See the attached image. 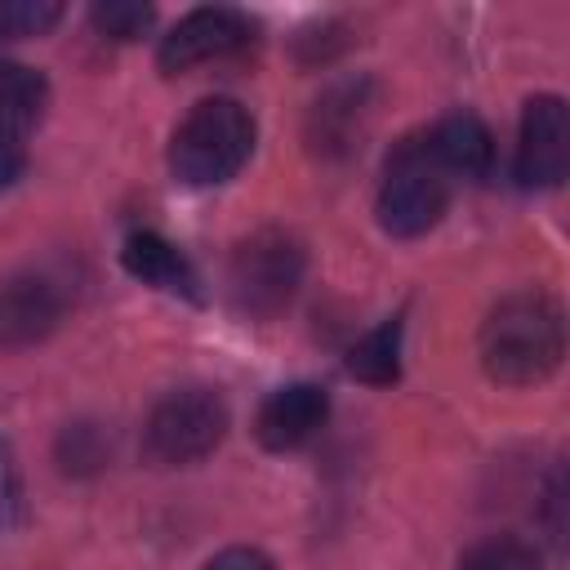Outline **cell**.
Here are the masks:
<instances>
[{"mask_svg": "<svg viewBox=\"0 0 570 570\" xmlns=\"http://www.w3.org/2000/svg\"><path fill=\"white\" fill-rule=\"evenodd\" d=\"M232 428L227 401L223 392L191 383V387H174L165 392L142 423V454L160 468H183V463H200L205 454H214L223 445Z\"/></svg>", "mask_w": 570, "mask_h": 570, "instance_id": "obj_5", "label": "cell"}, {"mask_svg": "<svg viewBox=\"0 0 570 570\" xmlns=\"http://www.w3.org/2000/svg\"><path fill=\"white\" fill-rule=\"evenodd\" d=\"M254 111L227 94L200 98L169 138V174L183 187H223L254 156Z\"/></svg>", "mask_w": 570, "mask_h": 570, "instance_id": "obj_2", "label": "cell"}, {"mask_svg": "<svg viewBox=\"0 0 570 570\" xmlns=\"http://www.w3.org/2000/svg\"><path fill=\"white\" fill-rule=\"evenodd\" d=\"M120 263H125V272H129L134 281H142V285H151V289H160V294H174V298H187V303H200V298H205L191 258H187L174 240H165L160 232H151V227L125 236Z\"/></svg>", "mask_w": 570, "mask_h": 570, "instance_id": "obj_11", "label": "cell"}, {"mask_svg": "<svg viewBox=\"0 0 570 570\" xmlns=\"http://www.w3.org/2000/svg\"><path fill=\"white\" fill-rule=\"evenodd\" d=\"M401 338H405V316H387L374 330H365L347 347V374L365 387H392L401 379Z\"/></svg>", "mask_w": 570, "mask_h": 570, "instance_id": "obj_14", "label": "cell"}, {"mask_svg": "<svg viewBox=\"0 0 570 570\" xmlns=\"http://www.w3.org/2000/svg\"><path fill=\"white\" fill-rule=\"evenodd\" d=\"M450 174L441 169V160L428 147V134H410L387 151L383 165V183L374 196V214L379 227L396 240H414L428 236L445 209H450Z\"/></svg>", "mask_w": 570, "mask_h": 570, "instance_id": "obj_3", "label": "cell"}, {"mask_svg": "<svg viewBox=\"0 0 570 570\" xmlns=\"http://www.w3.org/2000/svg\"><path fill=\"white\" fill-rule=\"evenodd\" d=\"M570 174V107L561 94H534L521 107L512 178L525 191H552Z\"/></svg>", "mask_w": 570, "mask_h": 570, "instance_id": "obj_6", "label": "cell"}, {"mask_svg": "<svg viewBox=\"0 0 570 570\" xmlns=\"http://www.w3.org/2000/svg\"><path fill=\"white\" fill-rule=\"evenodd\" d=\"M27 517V499H22V472L13 463V450L9 441L0 436V534L18 530Z\"/></svg>", "mask_w": 570, "mask_h": 570, "instance_id": "obj_19", "label": "cell"}, {"mask_svg": "<svg viewBox=\"0 0 570 570\" xmlns=\"http://www.w3.org/2000/svg\"><path fill=\"white\" fill-rule=\"evenodd\" d=\"M49 111V80L27 62H0V142L22 147Z\"/></svg>", "mask_w": 570, "mask_h": 570, "instance_id": "obj_13", "label": "cell"}, {"mask_svg": "<svg viewBox=\"0 0 570 570\" xmlns=\"http://www.w3.org/2000/svg\"><path fill=\"white\" fill-rule=\"evenodd\" d=\"M156 22V9L151 4H138V0H102V4H89V27L102 36V40H116V45H129V40H142Z\"/></svg>", "mask_w": 570, "mask_h": 570, "instance_id": "obj_15", "label": "cell"}, {"mask_svg": "<svg viewBox=\"0 0 570 570\" xmlns=\"http://www.w3.org/2000/svg\"><path fill=\"white\" fill-rule=\"evenodd\" d=\"M303 267H307V254L298 236L281 227H258L245 240H236L227 258V298L249 321H272L294 303L303 285Z\"/></svg>", "mask_w": 570, "mask_h": 570, "instance_id": "obj_4", "label": "cell"}, {"mask_svg": "<svg viewBox=\"0 0 570 570\" xmlns=\"http://www.w3.org/2000/svg\"><path fill=\"white\" fill-rule=\"evenodd\" d=\"M254 40V18L232 4H200L183 13L156 45V67L165 76H183L200 62L232 58Z\"/></svg>", "mask_w": 570, "mask_h": 570, "instance_id": "obj_7", "label": "cell"}, {"mask_svg": "<svg viewBox=\"0 0 570 570\" xmlns=\"http://www.w3.org/2000/svg\"><path fill=\"white\" fill-rule=\"evenodd\" d=\"M330 419V392L321 383H285L276 392L263 396L258 414H254V436L263 450H298L307 445Z\"/></svg>", "mask_w": 570, "mask_h": 570, "instance_id": "obj_9", "label": "cell"}, {"mask_svg": "<svg viewBox=\"0 0 570 570\" xmlns=\"http://www.w3.org/2000/svg\"><path fill=\"white\" fill-rule=\"evenodd\" d=\"M200 570H276V566H272V557H267V552L236 543V548H223V552H214V557H209Z\"/></svg>", "mask_w": 570, "mask_h": 570, "instance_id": "obj_20", "label": "cell"}, {"mask_svg": "<svg viewBox=\"0 0 570 570\" xmlns=\"http://www.w3.org/2000/svg\"><path fill=\"white\" fill-rule=\"evenodd\" d=\"M62 22V4L53 0H4L0 4V40L4 36H45Z\"/></svg>", "mask_w": 570, "mask_h": 570, "instance_id": "obj_17", "label": "cell"}, {"mask_svg": "<svg viewBox=\"0 0 570 570\" xmlns=\"http://www.w3.org/2000/svg\"><path fill=\"white\" fill-rule=\"evenodd\" d=\"M67 312V294L45 272H13L0 281V352L45 343Z\"/></svg>", "mask_w": 570, "mask_h": 570, "instance_id": "obj_8", "label": "cell"}, {"mask_svg": "<svg viewBox=\"0 0 570 570\" xmlns=\"http://www.w3.org/2000/svg\"><path fill=\"white\" fill-rule=\"evenodd\" d=\"M58 463L62 472H94L107 463V445H102V432L94 423H76L58 436Z\"/></svg>", "mask_w": 570, "mask_h": 570, "instance_id": "obj_18", "label": "cell"}, {"mask_svg": "<svg viewBox=\"0 0 570 570\" xmlns=\"http://www.w3.org/2000/svg\"><path fill=\"white\" fill-rule=\"evenodd\" d=\"M370 125V80H338L330 85L307 111V142L321 156H347L361 147Z\"/></svg>", "mask_w": 570, "mask_h": 570, "instance_id": "obj_10", "label": "cell"}, {"mask_svg": "<svg viewBox=\"0 0 570 570\" xmlns=\"http://www.w3.org/2000/svg\"><path fill=\"white\" fill-rule=\"evenodd\" d=\"M481 370L499 387H539L561 370L566 356V312L548 289L503 294L476 334Z\"/></svg>", "mask_w": 570, "mask_h": 570, "instance_id": "obj_1", "label": "cell"}, {"mask_svg": "<svg viewBox=\"0 0 570 570\" xmlns=\"http://www.w3.org/2000/svg\"><path fill=\"white\" fill-rule=\"evenodd\" d=\"M22 174H27V156H22V147H4V142H0V191L13 187Z\"/></svg>", "mask_w": 570, "mask_h": 570, "instance_id": "obj_21", "label": "cell"}, {"mask_svg": "<svg viewBox=\"0 0 570 570\" xmlns=\"http://www.w3.org/2000/svg\"><path fill=\"white\" fill-rule=\"evenodd\" d=\"M428 134L432 156L450 178H485L494 169V134L476 111H445Z\"/></svg>", "mask_w": 570, "mask_h": 570, "instance_id": "obj_12", "label": "cell"}, {"mask_svg": "<svg viewBox=\"0 0 570 570\" xmlns=\"http://www.w3.org/2000/svg\"><path fill=\"white\" fill-rule=\"evenodd\" d=\"M459 570H539V552L517 534H490L459 557Z\"/></svg>", "mask_w": 570, "mask_h": 570, "instance_id": "obj_16", "label": "cell"}]
</instances>
